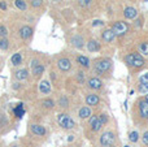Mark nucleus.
<instances>
[{"label":"nucleus","instance_id":"30","mask_svg":"<svg viewBox=\"0 0 148 147\" xmlns=\"http://www.w3.org/2000/svg\"><path fill=\"white\" fill-rule=\"evenodd\" d=\"M59 104L62 107V108H66V107H68V104H69V100H68V98H66V96H64V95H62L61 98H60V100H59Z\"/></svg>","mask_w":148,"mask_h":147},{"label":"nucleus","instance_id":"5","mask_svg":"<svg viewBox=\"0 0 148 147\" xmlns=\"http://www.w3.org/2000/svg\"><path fill=\"white\" fill-rule=\"evenodd\" d=\"M116 139V134L113 132H110V130H107V132H104L101 134V137H100V146L101 147H110L113 145V142H114Z\"/></svg>","mask_w":148,"mask_h":147},{"label":"nucleus","instance_id":"18","mask_svg":"<svg viewBox=\"0 0 148 147\" xmlns=\"http://www.w3.org/2000/svg\"><path fill=\"white\" fill-rule=\"evenodd\" d=\"M75 60H77V63H78L79 65H81L82 68H90V59L87 56H83V55H78V56L75 57Z\"/></svg>","mask_w":148,"mask_h":147},{"label":"nucleus","instance_id":"10","mask_svg":"<svg viewBox=\"0 0 148 147\" xmlns=\"http://www.w3.org/2000/svg\"><path fill=\"white\" fill-rule=\"evenodd\" d=\"M33 27L29 25H25L22 26V27L20 29V36L23 39V41H27V39L31 38V35H33Z\"/></svg>","mask_w":148,"mask_h":147},{"label":"nucleus","instance_id":"26","mask_svg":"<svg viewBox=\"0 0 148 147\" xmlns=\"http://www.w3.org/2000/svg\"><path fill=\"white\" fill-rule=\"evenodd\" d=\"M139 138H140V135H139V133L136 132V130H134V132H131L130 134H129V141H130L131 143H136L139 141Z\"/></svg>","mask_w":148,"mask_h":147},{"label":"nucleus","instance_id":"27","mask_svg":"<svg viewBox=\"0 0 148 147\" xmlns=\"http://www.w3.org/2000/svg\"><path fill=\"white\" fill-rule=\"evenodd\" d=\"M9 48V42H8L7 38H0V49L3 51H7Z\"/></svg>","mask_w":148,"mask_h":147},{"label":"nucleus","instance_id":"2","mask_svg":"<svg viewBox=\"0 0 148 147\" xmlns=\"http://www.w3.org/2000/svg\"><path fill=\"white\" fill-rule=\"evenodd\" d=\"M110 68H112V60L107 59V57L97 59L94 64V70L97 74H104V73L109 72Z\"/></svg>","mask_w":148,"mask_h":147},{"label":"nucleus","instance_id":"34","mask_svg":"<svg viewBox=\"0 0 148 147\" xmlns=\"http://www.w3.org/2000/svg\"><path fill=\"white\" fill-rule=\"evenodd\" d=\"M99 117H100V120H101V122L103 124H107L108 122V120H109V116H108L107 113H101V115H99Z\"/></svg>","mask_w":148,"mask_h":147},{"label":"nucleus","instance_id":"4","mask_svg":"<svg viewBox=\"0 0 148 147\" xmlns=\"http://www.w3.org/2000/svg\"><path fill=\"white\" fill-rule=\"evenodd\" d=\"M110 29L113 30V33H114L116 36H122L129 31L130 25H129L127 22H125V21H116V22H113V25Z\"/></svg>","mask_w":148,"mask_h":147},{"label":"nucleus","instance_id":"17","mask_svg":"<svg viewBox=\"0 0 148 147\" xmlns=\"http://www.w3.org/2000/svg\"><path fill=\"white\" fill-rule=\"evenodd\" d=\"M72 44L75 47V48H78V49L83 48V46H84L83 36H82V35H74L72 38Z\"/></svg>","mask_w":148,"mask_h":147},{"label":"nucleus","instance_id":"38","mask_svg":"<svg viewBox=\"0 0 148 147\" xmlns=\"http://www.w3.org/2000/svg\"><path fill=\"white\" fill-rule=\"evenodd\" d=\"M0 9H3V10H7V3H4V1H0Z\"/></svg>","mask_w":148,"mask_h":147},{"label":"nucleus","instance_id":"25","mask_svg":"<svg viewBox=\"0 0 148 147\" xmlns=\"http://www.w3.org/2000/svg\"><path fill=\"white\" fill-rule=\"evenodd\" d=\"M14 7L18 8L20 10H26L27 9V4L25 0H14Z\"/></svg>","mask_w":148,"mask_h":147},{"label":"nucleus","instance_id":"9","mask_svg":"<svg viewBox=\"0 0 148 147\" xmlns=\"http://www.w3.org/2000/svg\"><path fill=\"white\" fill-rule=\"evenodd\" d=\"M87 86H88V89H91V90H100V89L103 87V82L100 78L97 77H92L88 80V82H87Z\"/></svg>","mask_w":148,"mask_h":147},{"label":"nucleus","instance_id":"16","mask_svg":"<svg viewBox=\"0 0 148 147\" xmlns=\"http://www.w3.org/2000/svg\"><path fill=\"white\" fill-rule=\"evenodd\" d=\"M123 16H125V18H127V20H134V18H136V16H138V10L134 7H127L123 10Z\"/></svg>","mask_w":148,"mask_h":147},{"label":"nucleus","instance_id":"35","mask_svg":"<svg viewBox=\"0 0 148 147\" xmlns=\"http://www.w3.org/2000/svg\"><path fill=\"white\" fill-rule=\"evenodd\" d=\"M42 4H43V0H31V5L34 8H39Z\"/></svg>","mask_w":148,"mask_h":147},{"label":"nucleus","instance_id":"21","mask_svg":"<svg viewBox=\"0 0 148 147\" xmlns=\"http://www.w3.org/2000/svg\"><path fill=\"white\" fill-rule=\"evenodd\" d=\"M10 63H12L14 67H18V65L22 64V56L21 54H14L12 57H10Z\"/></svg>","mask_w":148,"mask_h":147},{"label":"nucleus","instance_id":"6","mask_svg":"<svg viewBox=\"0 0 148 147\" xmlns=\"http://www.w3.org/2000/svg\"><path fill=\"white\" fill-rule=\"evenodd\" d=\"M30 132H31V134L35 135V137H44V135L47 134V129L43 125H39V124H31Z\"/></svg>","mask_w":148,"mask_h":147},{"label":"nucleus","instance_id":"22","mask_svg":"<svg viewBox=\"0 0 148 147\" xmlns=\"http://www.w3.org/2000/svg\"><path fill=\"white\" fill-rule=\"evenodd\" d=\"M103 126H104V124L101 122V120H100V117H99V119H97L96 121H95L90 128H91V130H92L94 133H97L99 130H101V128H103Z\"/></svg>","mask_w":148,"mask_h":147},{"label":"nucleus","instance_id":"8","mask_svg":"<svg viewBox=\"0 0 148 147\" xmlns=\"http://www.w3.org/2000/svg\"><path fill=\"white\" fill-rule=\"evenodd\" d=\"M57 67H59V69L61 70V72H69V70L72 69V61H70L68 57H61V59H59V61H57Z\"/></svg>","mask_w":148,"mask_h":147},{"label":"nucleus","instance_id":"13","mask_svg":"<svg viewBox=\"0 0 148 147\" xmlns=\"http://www.w3.org/2000/svg\"><path fill=\"white\" fill-rule=\"evenodd\" d=\"M51 89H52V86L48 80H43L39 83V91H40L43 95H48V94L51 93Z\"/></svg>","mask_w":148,"mask_h":147},{"label":"nucleus","instance_id":"14","mask_svg":"<svg viewBox=\"0 0 148 147\" xmlns=\"http://www.w3.org/2000/svg\"><path fill=\"white\" fill-rule=\"evenodd\" d=\"M86 48L88 49V52H99L100 51V43L95 39H90L88 42L86 43Z\"/></svg>","mask_w":148,"mask_h":147},{"label":"nucleus","instance_id":"31","mask_svg":"<svg viewBox=\"0 0 148 147\" xmlns=\"http://www.w3.org/2000/svg\"><path fill=\"white\" fill-rule=\"evenodd\" d=\"M139 83H148V72H144L143 74L139 76Z\"/></svg>","mask_w":148,"mask_h":147},{"label":"nucleus","instance_id":"1","mask_svg":"<svg viewBox=\"0 0 148 147\" xmlns=\"http://www.w3.org/2000/svg\"><path fill=\"white\" fill-rule=\"evenodd\" d=\"M125 63L129 65V67L134 68V69H140V68L144 67L146 64V60L143 59L139 52H131V54H127L125 56Z\"/></svg>","mask_w":148,"mask_h":147},{"label":"nucleus","instance_id":"28","mask_svg":"<svg viewBox=\"0 0 148 147\" xmlns=\"http://www.w3.org/2000/svg\"><path fill=\"white\" fill-rule=\"evenodd\" d=\"M138 91L140 94L148 93V83H138Z\"/></svg>","mask_w":148,"mask_h":147},{"label":"nucleus","instance_id":"7","mask_svg":"<svg viewBox=\"0 0 148 147\" xmlns=\"http://www.w3.org/2000/svg\"><path fill=\"white\" fill-rule=\"evenodd\" d=\"M138 111H139V116L144 120H148V103L146 102V99H140L138 102Z\"/></svg>","mask_w":148,"mask_h":147},{"label":"nucleus","instance_id":"3","mask_svg":"<svg viewBox=\"0 0 148 147\" xmlns=\"http://www.w3.org/2000/svg\"><path fill=\"white\" fill-rule=\"evenodd\" d=\"M57 124L65 130H70L75 126V121L73 117L68 113H59L57 115Z\"/></svg>","mask_w":148,"mask_h":147},{"label":"nucleus","instance_id":"43","mask_svg":"<svg viewBox=\"0 0 148 147\" xmlns=\"http://www.w3.org/2000/svg\"><path fill=\"white\" fill-rule=\"evenodd\" d=\"M0 119H1V113H0Z\"/></svg>","mask_w":148,"mask_h":147},{"label":"nucleus","instance_id":"12","mask_svg":"<svg viewBox=\"0 0 148 147\" xmlns=\"http://www.w3.org/2000/svg\"><path fill=\"white\" fill-rule=\"evenodd\" d=\"M101 38L105 43H112V42L114 41L116 35H114L112 29H105V30H103V33H101Z\"/></svg>","mask_w":148,"mask_h":147},{"label":"nucleus","instance_id":"37","mask_svg":"<svg viewBox=\"0 0 148 147\" xmlns=\"http://www.w3.org/2000/svg\"><path fill=\"white\" fill-rule=\"evenodd\" d=\"M77 80H78V82L79 83H83V81H84V74L82 72H79L78 73V76H77Z\"/></svg>","mask_w":148,"mask_h":147},{"label":"nucleus","instance_id":"20","mask_svg":"<svg viewBox=\"0 0 148 147\" xmlns=\"http://www.w3.org/2000/svg\"><path fill=\"white\" fill-rule=\"evenodd\" d=\"M138 49L142 56H148V42H142V43H139Z\"/></svg>","mask_w":148,"mask_h":147},{"label":"nucleus","instance_id":"15","mask_svg":"<svg viewBox=\"0 0 148 147\" xmlns=\"http://www.w3.org/2000/svg\"><path fill=\"white\" fill-rule=\"evenodd\" d=\"M91 115H92V111H91V108H90L88 106L81 107V108H79V111H78V116H79V119H82V120L90 119V116H91Z\"/></svg>","mask_w":148,"mask_h":147},{"label":"nucleus","instance_id":"36","mask_svg":"<svg viewBox=\"0 0 148 147\" xmlns=\"http://www.w3.org/2000/svg\"><path fill=\"white\" fill-rule=\"evenodd\" d=\"M90 3H91V0H78V4L81 7H87V5H90Z\"/></svg>","mask_w":148,"mask_h":147},{"label":"nucleus","instance_id":"39","mask_svg":"<svg viewBox=\"0 0 148 147\" xmlns=\"http://www.w3.org/2000/svg\"><path fill=\"white\" fill-rule=\"evenodd\" d=\"M92 25H94V26H97V25H99V26H101L103 25V21H94V23H92Z\"/></svg>","mask_w":148,"mask_h":147},{"label":"nucleus","instance_id":"23","mask_svg":"<svg viewBox=\"0 0 148 147\" xmlns=\"http://www.w3.org/2000/svg\"><path fill=\"white\" fill-rule=\"evenodd\" d=\"M42 104H43V107L44 108H47V109H52L56 104H55V100L53 99H51V98H47V99H44L43 102H42Z\"/></svg>","mask_w":148,"mask_h":147},{"label":"nucleus","instance_id":"40","mask_svg":"<svg viewBox=\"0 0 148 147\" xmlns=\"http://www.w3.org/2000/svg\"><path fill=\"white\" fill-rule=\"evenodd\" d=\"M144 99H148V93H147V95H146V98H144Z\"/></svg>","mask_w":148,"mask_h":147},{"label":"nucleus","instance_id":"19","mask_svg":"<svg viewBox=\"0 0 148 147\" xmlns=\"http://www.w3.org/2000/svg\"><path fill=\"white\" fill-rule=\"evenodd\" d=\"M14 77H16V80H18V81L26 80V78L29 77V70L27 69H20V70H17V72L14 73Z\"/></svg>","mask_w":148,"mask_h":147},{"label":"nucleus","instance_id":"24","mask_svg":"<svg viewBox=\"0 0 148 147\" xmlns=\"http://www.w3.org/2000/svg\"><path fill=\"white\" fill-rule=\"evenodd\" d=\"M43 72H44V65H42V64H38L36 67L33 68V76L34 77H38V76L43 74Z\"/></svg>","mask_w":148,"mask_h":147},{"label":"nucleus","instance_id":"32","mask_svg":"<svg viewBox=\"0 0 148 147\" xmlns=\"http://www.w3.org/2000/svg\"><path fill=\"white\" fill-rule=\"evenodd\" d=\"M8 35V30L4 25H0V38H7Z\"/></svg>","mask_w":148,"mask_h":147},{"label":"nucleus","instance_id":"33","mask_svg":"<svg viewBox=\"0 0 148 147\" xmlns=\"http://www.w3.org/2000/svg\"><path fill=\"white\" fill-rule=\"evenodd\" d=\"M142 143H143L144 146L148 147V130H147V132H144L143 134H142Z\"/></svg>","mask_w":148,"mask_h":147},{"label":"nucleus","instance_id":"11","mask_svg":"<svg viewBox=\"0 0 148 147\" xmlns=\"http://www.w3.org/2000/svg\"><path fill=\"white\" fill-rule=\"evenodd\" d=\"M84 102H86V104L88 107H95L100 103V98H99V95H96V94H87Z\"/></svg>","mask_w":148,"mask_h":147},{"label":"nucleus","instance_id":"29","mask_svg":"<svg viewBox=\"0 0 148 147\" xmlns=\"http://www.w3.org/2000/svg\"><path fill=\"white\" fill-rule=\"evenodd\" d=\"M14 115H16L17 117H22V116H23V107H22V104H18V106L16 107Z\"/></svg>","mask_w":148,"mask_h":147},{"label":"nucleus","instance_id":"41","mask_svg":"<svg viewBox=\"0 0 148 147\" xmlns=\"http://www.w3.org/2000/svg\"><path fill=\"white\" fill-rule=\"evenodd\" d=\"M52 1H61V0H52Z\"/></svg>","mask_w":148,"mask_h":147},{"label":"nucleus","instance_id":"42","mask_svg":"<svg viewBox=\"0 0 148 147\" xmlns=\"http://www.w3.org/2000/svg\"><path fill=\"white\" fill-rule=\"evenodd\" d=\"M146 102H147V103H148V99H146Z\"/></svg>","mask_w":148,"mask_h":147}]
</instances>
